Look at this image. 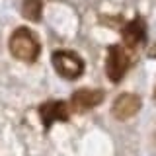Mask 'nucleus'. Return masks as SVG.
I'll use <instances>...</instances> for the list:
<instances>
[{
  "label": "nucleus",
  "instance_id": "6e6552de",
  "mask_svg": "<svg viewBox=\"0 0 156 156\" xmlns=\"http://www.w3.org/2000/svg\"><path fill=\"white\" fill-rule=\"evenodd\" d=\"M41 12H43L41 0H26L23 6H22L23 18L29 20V22H39V20H41Z\"/></svg>",
  "mask_w": 156,
  "mask_h": 156
},
{
  "label": "nucleus",
  "instance_id": "9d476101",
  "mask_svg": "<svg viewBox=\"0 0 156 156\" xmlns=\"http://www.w3.org/2000/svg\"><path fill=\"white\" fill-rule=\"evenodd\" d=\"M154 98H156V90H154Z\"/></svg>",
  "mask_w": 156,
  "mask_h": 156
},
{
  "label": "nucleus",
  "instance_id": "7ed1b4c3",
  "mask_svg": "<svg viewBox=\"0 0 156 156\" xmlns=\"http://www.w3.org/2000/svg\"><path fill=\"white\" fill-rule=\"evenodd\" d=\"M51 61L55 70L66 80H76L84 72V61L72 51H55Z\"/></svg>",
  "mask_w": 156,
  "mask_h": 156
},
{
  "label": "nucleus",
  "instance_id": "423d86ee",
  "mask_svg": "<svg viewBox=\"0 0 156 156\" xmlns=\"http://www.w3.org/2000/svg\"><path fill=\"white\" fill-rule=\"evenodd\" d=\"M39 115H41L43 127L49 129L55 121H66L70 109L65 101H45L43 105H39Z\"/></svg>",
  "mask_w": 156,
  "mask_h": 156
},
{
  "label": "nucleus",
  "instance_id": "39448f33",
  "mask_svg": "<svg viewBox=\"0 0 156 156\" xmlns=\"http://www.w3.org/2000/svg\"><path fill=\"white\" fill-rule=\"evenodd\" d=\"M140 105H143L140 98L136 96V94H131V92H127V94L117 96V100L113 101V107H111V113H113L115 119L125 121V119H131L133 115L139 113Z\"/></svg>",
  "mask_w": 156,
  "mask_h": 156
},
{
  "label": "nucleus",
  "instance_id": "f257e3e1",
  "mask_svg": "<svg viewBox=\"0 0 156 156\" xmlns=\"http://www.w3.org/2000/svg\"><path fill=\"white\" fill-rule=\"evenodd\" d=\"M10 53L23 62H35L39 53H41V45H39L35 33L27 27H18L10 37Z\"/></svg>",
  "mask_w": 156,
  "mask_h": 156
},
{
  "label": "nucleus",
  "instance_id": "f03ea898",
  "mask_svg": "<svg viewBox=\"0 0 156 156\" xmlns=\"http://www.w3.org/2000/svg\"><path fill=\"white\" fill-rule=\"evenodd\" d=\"M129 66H131L129 49L123 47V45H111L109 51H107V61H105L107 78L117 84L125 76V72L129 70Z\"/></svg>",
  "mask_w": 156,
  "mask_h": 156
},
{
  "label": "nucleus",
  "instance_id": "20e7f679",
  "mask_svg": "<svg viewBox=\"0 0 156 156\" xmlns=\"http://www.w3.org/2000/svg\"><path fill=\"white\" fill-rule=\"evenodd\" d=\"M104 101V92L94 90V88H82L76 90L70 98V109L76 113H84V111L92 109V107L100 105Z\"/></svg>",
  "mask_w": 156,
  "mask_h": 156
},
{
  "label": "nucleus",
  "instance_id": "0eeeda50",
  "mask_svg": "<svg viewBox=\"0 0 156 156\" xmlns=\"http://www.w3.org/2000/svg\"><path fill=\"white\" fill-rule=\"evenodd\" d=\"M144 35H146V27L140 18H135L133 22H129L123 27V41L127 49H135L136 45H140L144 41Z\"/></svg>",
  "mask_w": 156,
  "mask_h": 156
},
{
  "label": "nucleus",
  "instance_id": "1a4fd4ad",
  "mask_svg": "<svg viewBox=\"0 0 156 156\" xmlns=\"http://www.w3.org/2000/svg\"><path fill=\"white\" fill-rule=\"evenodd\" d=\"M150 57H156V45H154V49L150 51Z\"/></svg>",
  "mask_w": 156,
  "mask_h": 156
}]
</instances>
